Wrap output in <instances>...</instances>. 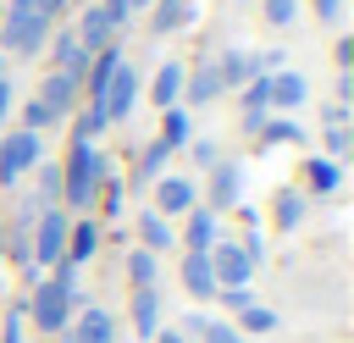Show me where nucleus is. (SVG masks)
<instances>
[{
  "mask_svg": "<svg viewBox=\"0 0 354 343\" xmlns=\"http://www.w3.org/2000/svg\"><path fill=\"white\" fill-rule=\"evenodd\" d=\"M39 149H44L39 133H28V127L22 133H6L0 138V183H17L28 166H39Z\"/></svg>",
  "mask_w": 354,
  "mask_h": 343,
  "instance_id": "obj_8",
  "label": "nucleus"
},
{
  "mask_svg": "<svg viewBox=\"0 0 354 343\" xmlns=\"http://www.w3.org/2000/svg\"><path fill=\"white\" fill-rule=\"evenodd\" d=\"M138 89H144V83H138V66H133V61H122V66L111 72V83H105V94H100L94 105L105 111V122H122V116L133 111V100H138Z\"/></svg>",
  "mask_w": 354,
  "mask_h": 343,
  "instance_id": "obj_7",
  "label": "nucleus"
},
{
  "mask_svg": "<svg viewBox=\"0 0 354 343\" xmlns=\"http://www.w3.org/2000/svg\"><path fill=\"white\" fill-rule=\"evenodd\" d=\"M310 188H315V194H332V188H337V166H332V160H310Z\"/></svg>",
  "mask_w": 354,
  "mask_h": 343,
  "instance_id": "obj_32",
  "label": "nucleus"
},
{
  "mask_svg": "<svg viewBox=\"0 0 354 343\" xmlns=\"http://www.w3.org/2000/svg\"><path fill=\"white\" fill-rule=\"evenodd\" d=\"M304 221V199L299 194H277V227H299Z\"/></svg>",
  "mask_w": 354,
  "mask_h": 343,
  "instance_id": "obj_30",
  "label": "nucleus"
},
{
  "mask_svg": "<svg viewBox=\"0 0 354 343\" xmlns=\"http://www.w3.org/2000/svg\"><path fill=\"white\" fill-rule=\"evenodd\" d=\"M138 238H144V249H149V254H160V249H171V243H177L160 210H144V216H138Z\"/></svg>",
  "mask_w": 354,
  "mask_h": 343,
  "instance_id": "obj_22",
  "label": "nucleus"
},
{
  "mask_svg": "<svg viewBox=\"0 0 354 343\" xmlns=\"http://www.w3.org/2000/svg\"><path fill=\"white\" fill-rule=\"evenodd\" d=\"M183 22H188V0H160L155 6V33H171Z\"/></svg>",
  "mask_w": 354,
  "mask_h": 343,
  "instance_id": "obj_26",
  "label": "nucleus"
},
{
  "mask_svg": "<svg viewBox=\"0 0 354 343\" xmlns=\"http://www.w3.org/2000/svg\"><path fill=\"white\" fill-rule=\"evenodd\" d=\"M266 111H271V72L249 77V89H243V122H249V127H260V122H266Z\"/></svg>",
  "mask_w": 354,
  "mask_h": 343,
  "instance_id": "obj_15",
  "label": "nucleus"
},
{
  "mask_svg": "<svg viewBox=\"0 0 354 343\" xmlns=\"http://www.w3.org/2000/svg\"><path fill=\"white\" fill-rule=\"evenodd\" d=\"M144 6H155V0H127V11H144Z\"/></svg>",
  "mask_w": 354,
  "mask_h": 343,
  "instance_id": "obj_43",
  "label": "nucleus"
},
{
  "mask_svg": "<svg viewBox=\"0 0 354 343\" xmlns=\"http://www.w3.org/2000/svg\"><path fill=\"white\" fill-rule=\"evenodd\" d=\"M243 326H249V332H271V326H277V310H266V304H249V310H243Z\"/></svg>",
  "mask_w": 354,
  "mask_h": 343,
  "instance_id": "obj_33",
  "label": "nucleus"
},
{
  "mask_svg": "<svg viewBox=\"0 0 354 343\" xmlns=\"http://www.w3.org/2000/svg\"><path fill=\"white\" fill-rule=\"evenodd\" d=\"M326 149L343 155V149H348V127H326Z\"/></svg>",
  "mask_w": 354,
  "mask_h": 343,
  "instance_id": "obj_38",
  "label": "nucleus"
},
{
  "mask_svg": "<svg viewBox=\"0 0 354 343\" xmlns=\"http://www.w3.org/2000/svg\"><path fill=\"white\" fill-rule=\"evenodd\" d=\"M133 332L155 337L160 332V293L155 288H133Z\"/></svg>",
  "mask_w": 354,
  "mask_h": 343,
  "instance_id": "obj_12",
  "label": "nucleus"
},
{
  "mask_svg": "<svg viewBox=\"0 0 354 343\" xmlns=\"http://www.w3.org/2000/svg\"><path fill=\"white\" fill-rule=\"evenodd\" d=\"M105 127H111V122H105V111H100V105H88V111L77 116V133H72V138H88V144H94Z\"/></svg>",
  "mask_w": 354,
  "mask_h": 343,
  "instance_id": "obj_27",
  "label": "nucleus"
},
{
  "mask_svg": "<svg viewBox=\"0 0 354 343\" xmlns=\"http://www.w3.org/2000/svg\"><path fill=\"white\" fill-rule=\"evenodd\" d=\"M183 77H188V66H183V61H166V66L155 72V89H149V94H155V105H160V111H171V105H177Z\"/></svg>",
  "mask_w": 354,
  "mask_h": 343,
  "instance_id": "obj_14",
  "label": "nucleus"
},
{
  "mask_svg": "<svg viewBox=\"0 0 354 343\" xmlns=\"http://www.w3.org/2000/svg\"><path fill=\"white\" fill-rule=\"evenodd\" d=\"M72 100H77V77H66V72H50V77L39 83L33 105H28V133H39V127H55V122L72 111Z\"/></svg>",
  "mask_w": 354,
  "mask_h": 343,
  "instance_id": "obj_4",
  "label": "nucleus"
},
{
  "mask_svg": "<svg viewBox=\"0 0 354 343\" xmlns=\"http://www.w3.org/2000/svg\"><path fill=\"white\" fill-rule=\"evenodd\" d=\"M72 343H116V321L100 304H88V310H77V337Z\"/></svg>",
  "mask_w": 354,
  "mask_h": 343,
  "instance_id": "obj_13",
  "label": "nucleus"
},
{
  "mask_svg": "<svg viewBox=\"0 0 354 343\" xmlns=\"http://www.w3.org/2000/svg\"><path fill=\"white\" fill-rule=\"evenodd\" d=\"M166 155H171V149H166V144L155 138V144L144 149V160H138V183H149V177H160V166H166Z\"/></svg>",
  "mask_w": 354,
  "mask_h": 343,
  "instance_id": "obj_28",
  "label": "nucleus"
},
{
  "mask_svg": "<svg viewBox=\"0 0 354 343\" xmlns=\"http://www.w3.org/2000/svg\"><path fill=\"white\" fill-rule=\"evenodd\" d=\"M194 199H199V188H194L188 177H160V183H155V210H160V216H188Z\"/></svg>",
  "mask_w": 354,
  "mask_h": 343,
  "instance_id": "obj_10",
  "label": "nucleus"
},
{
  "mask_svg": "<svg viewBox=\"0 0 354 343\" xmlns=\"http://www.w3.org/2000/svg\"><path fill=\"white\" fill-rule=\"evenodd\" d=\"M183 94L194 100V105H205V100H216L221 94V72H216V61H205L194 77H183Z\"/></svg>",
  "mask_w": 354,
  "mask_h": 343,
  "instance_id": "obj_20",
  "label": "nucleus"
},
{
  "mask_svg": "<svg viewBox=\"0 0 354 343\" xmlns=\"http://www.w3.org/2000/svg\"><path fill=\"white\" fill-rule=\"evenodd\" d=\"M72 304H77V266H66V260H61V266H55V277H44L22 310H28V321H33L39 332H61V326L72 321Z\"/></svg>",
  "mask_w": 354,
  "mask_h": 343,
  "instance_id": "obj_1",
  "label": "nucleus"
},
{
  "mask_svg": "<svg viewBox=\"0 0 354 343\" xmlns=\"http://www.w3.org/2000/svg\"><path fill=\"white\" fill-rule=\"evenodd\" d=\"M183 288L194 299H210L216 293V277H210V260L205 254H183Z\"/></svg>",
  "mask_w": 354,
  "mask_h": 343,
  "instance_id": "obj_19",
  "label": "nucleus"
},
{
  "mask_svg": "<svg viewBox=\"0 0 354 343\" xmlns=\"http://www.w3.org/2000/svg\"><path fill=\"white\" fill-rule=\"evenodd\" d=\"M238 205V166H216L210 172V210H232Z\"/></svg>",
  "mask_w": 354,
  "mask_h": 343,
  "instance_id": "obj_21",
  "label": "nucleus"
},
{
  "mask_svg": "<svg viewBox=\"0 0 354 343\" xmlns=\"http://www.w3.org/2000/svg\"><path fill=\"white\" fill-rule=\"evenodd\" d=\"M155 343H188L183 332H155Z\"/></svg>",
  "mask_w": 354,
  "mask_h": 343,
  "instance_id": "obj_42",
  "label": "nucleus"
},
{
  "mask_svg": "<svg viewBox=\"0 0 354 343\" xmlns=\"http://www.w3.org/2000/svg\"><path fill=\"white\" fill-rule=\"evenodd\" d=\"M216 243V210H188V254H210Z\"/></svg>",
  "mask_w": 354,
  "mask_h": 343,
  "instance_id": "obj_18",
  "label": "nucleus"
},
{
  "mask_svg": "<svg viewBox=\"0 0 354 343\" xmlns=\"http://www.w3.org/2000/svg\"><path fill=\"white\" fill-rule=\"evenodd\" d=\"M304 100H310V83H304L299 72H277V77H271V105L293 111V105H304Z\"/></svg>",
  "mask_w": 354,
  "mask_h": 343,
  "instance_id": "obj_17",
  "label": "nucleus"
},
{
  "mask_svg": "<svg viewBox=\"0 0 354 343\" xmlns=\"http://www.w3.org/2000/svg\"><path fill=\"white\" fill-rule=\"evenodd\" d=\"M216 293H221V304H227V310H249V304H254V299H249V288H216Z\"/></svg>",
  "mask_w": 354,
  "mask_h": 343,
  "instance_id": "obj_37",
  "label": "nucleus"
},
{
  "mask_svg": "<svg viewBox=\"0 0 354 343\" xmlns=\"http://www.w3.org/2000/svg\"><path fill=\"white\" fill-rule=\"evenodd\" d=\"M55 72H66V77H83V72H88V55H83V44H77L72 33L55 39Z\"/></svg>",
  "mask_w": 354,
  "mask_h": 343,
  "instance_id": "obj_23",
  "label": "nucleus"
},
{
  "mask_svg": "<svg viewBox=\"0 0 354 343\" xmlns=\"http://www.w3.org/2000/svg\"><path fill=\"white\" fill-rule=\"evenodd\" d=\"M44 33H50V17L39 11V0H11V11L0 22V44L17 55H33L44 44Z\"/></svg>",
  "mask_w": 354,
  "mask_h": 343,
  "instance_id": "obj_3",
  "label": "nucleus"
},
{
  "mask_svg": "<svg viewBox=\"0 0 354 343\" xmlns=\"http://www.w3.org/2000/svg\"><path fill=\"white\" fill-rule=\"evenodd\" d=\"M205 260H210V277H216V288H249V277H254V260L243 254V243H227V238H216Z\"/></svg>",
  "mask_w": 354,
  "mask_h": 343,
  "instance_id": "obj_6",
  "label": "nucleus"
},
{
  "mask_svg": "<svg viewBox=\"0 0 354 343\" xmlns=\"http://www.w3.org/2000/svg\"><path fill=\"white\" fill-rule=\"evenodd\" d=\"M66 216L61 210H44L39 221H33V249H28V260L33 266H61L66 260Z\"/></svg>",
  "mask_w": 354,
  "mask_h": 343,
  "instance_id": "obj_5",
  "label": "nucleus"
},
{
  "mask_svg": "<svg viewBox=\"0 0 354 343\" xmlns=\"http://www.w3.org/2000/svg\"><path fill=\"white\" fill-rule=\"evenodd\" d=\"M72 39L83 44V55H100V50H111V39H116V22H111V17L100 11V6H88V11L77 17Z\"/></svg>",
  "mask_w": 354,
  "mask_h": 343,
  "instance_id": "obj_9",
  "label": "nucleus"
},
{
  "mask_svg": "<svg viewBox=\"0 0 354 343\" xmlns=\"http://www.w3.org/2000/svg\"><path fill=\"white\" fill-rule=\"evenodd\" d=\"M216 72H221V89H238V83L260 77V72H266V61H260V55H243V50H232V55H221V61H216Z\"/></svg>",
  "mask_w": 354,
  "mask_h": 343,
  "instance_id": "obj_11",
  "label": "nucleus"
},
{
  "mask_svg": "<svg viewBox=\"0 0 354 343\" xmlns=\"http://www.w3.org/2000/svg\"><path fill=\"white\" fill-rule=\"evenodd\" d=\"M94 249H100V227L94 221H72L66 227V266H83Z\"/></svg>",
  "mask_w": 354,
  "mask_h": 343,
  "instance_id": "obj_16",
  "label": "nucleus"
},
{
  "mask_svg": "<svg viewBox=\"0 0 354 343\" xmlns=\"http://www.w3.org/2000/svg\"><path fill=\"white\" fill-rule=\"evenodd\" d=\"M260 138H266V144H299L304 133H299L293 122H260Z\"/></svg>",
  "mask_w": 354,
  "mask_h": 343,
  "instance_id": "obj_31",
  "label": "nucleus"
},
{
  "mask_svg": "<svg viewBox=\"0 0 354 343\" xmlns=\"http://www.w3.org/2000/svg\"><path fill=\"white\" fill-rule=\"evenodd\" d=\"M100 188H105V155H100L88 138H72V155H66V166H61V199H66L72 210H88V205L100 199Z\"/></svg>",
  "mask_w": 354,
  "mask_h": 343,
  "instance_id": "obj_2",
  "label": "nucleus"
},
{
  "mask_svg": "<svg viewBox=\"0 0 354 343\" xmlns=\"http://www.w3.org/2000/svg\"><path fill=\"white\" fill-rule=\"evenodd\" d=\"M55 199H61V166H44L39 172V205L55 210Z\"/></svg>",
  "mask_w": 354,
  "mask_h": 343,
  "instance_id": "obj_29",
  "label": "nucleus"
},
{
  "mask_svg": "<svg viewBox=\"0 0 354 343\" xmlns=\"http://www.w3.org/2000/svg\"><path fill=\"white\" fill-rule=\"evenodd\" d=\"M205 343H243L238 326H221V321H205Z\"/></svg>",
  "mask_w": 354,
  "mask_h": 343,
  "instance_id": "obj_36",
  "label": "nucleus"
},
{
  "mask_svg": "<svg viewBox=\"0 0 354 343\" xmlns=\"http://www.w3.org/2000/svg\"><path fill=\"white\" fill-rule=\"evenodd\" d=\"M0 77H6V66H0Z\"/></svg>",
  "mask_w": 354,
  "mask_h": 343,
  "instance_id": "obj_44",
  "label": "nucleus"
},
{
  "mask_svg": "<svg viewBox=\"0 0 354 343\" xmlns=\"http://www.w3.org/2000/svg\"><path fill=\"white\" fill-rule=\"evenodd\" d=\"M155 271H160V266H155L149 249H133V254H127V282H133V288H155Z\"/></svg>",
  "mask_w": 354,
  "mask_h": 343,
  "instance_id": "obj_25",
  "label": "nucleus"
},
{
  "mask_svg": "<svg viewBox=\"0 0 354 343\" xmlns=\"http://www.w3.org/2000/svg\"><path fill=\"white\" fill-rule=\"evenodd\" d=\"M0 321H6V332H0V343H22V304H11V310H0Z\"/></svg>",
  "mask_w": 354,
  "mask_h": 343,
  "instance_id": "obj_35",
  "label": "nucleus"
},
{
  "mask_svg": "<svg viewBox=\"0 0 354 343\" xmlns=\"http://www.w3.org/2000/svg\"><path fill=\"white\" fill-rule=\"evenodd\" d=\"M299 17V0H266V22H277V28H288Z\"/></svg>",
  "mask_w": 354,
  "mask_h": 343,
  "instance_id": "obj_34",
  "label": "nucleus"
},
{
  "mask_svg": "<svg viewBox=\"0 0 354 343\" xmlns=\"http://www.w3.org/2000/svg\"><path fill=\"white\" fill-rule=\"evenodd\" d=\"M160 144H166V149H183V144H188V111H183V105L166 111V122H160Z\"/></svg>",
  "mask_w": 354,
  "mask_h": 343,
  "instance_id": "obj_24",
  "label": "nucleus"
},
{
  "mask_svg": "<svg viewBox=\"0 0 354 343\" xmlns=\"http://www.w3.org/2000/svg\"><path fill=\"white\" fill-rule=\"evenodd\" d=\"M39 11H44V17H50V22H55V17H61V11H66V0H39Z\"/></svg>",
  "mask_w": 354,
  "mask_h": 343,
  "instance_id": "obj_40",
  "label": "nucleus"
},
{
  "mask_svg": "<svg viewBox=\"0 0 354 343\" xmlns=\"http://www.w3.org/2000/svg\"><path fill=\"white\" fill-rule=\"evenodd\" d=\"M315 17H321V22H337V17H343V0H315Z\"/></svg>",
  "mask_w": 354,
  "mask_h": 343,
  "instance_id": "obj_39",
  "label": "nucleus"
},
{
  "mask_svg": "<svg viewBox=\"0 0 354 343\" xmlns=\"http://www.w3.org/2000/svg\"><path fill=\"white\" fill-rule=\"evenodd\" d=\"M6 111H11V83L0 77V122H6Z\"/></svg>",
  "mask_w": 354,
  "mask_h": 343,
  "instance_id": "obj_41",
  "label": "nucleus"
}]
</instances>
